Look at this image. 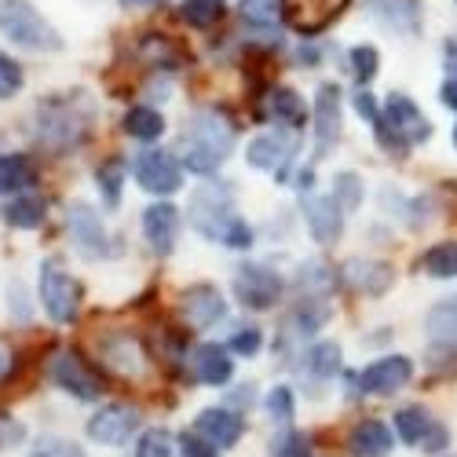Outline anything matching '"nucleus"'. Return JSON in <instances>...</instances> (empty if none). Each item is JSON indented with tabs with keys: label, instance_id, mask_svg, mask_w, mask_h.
Wrapping results in <instances>:
<instances>
[{
	"label": "nucleus",
	"instance_id": "obj_23",
	"mask_svg": "<svg viewBox=\"0 0 457 457\" xmlns=\"http://www.w3.org/2000/svg\"><path fill=\"white\" fill-rule=\"evenodd\" d=\"M37 183V169L26 154H0V195H19Z\"/></svg>",
	"mask_w": 457,
	"mask_h": 457
},
{
	"label": "nucleus",
	"instance_id": "obj_33",
	"mask_svg": "<svg viewBox=\"0 0 457 457\" xmlns=\"http://www.w3.org/2000/svg\"><path fill=\"white\" fill-rule=\"evenodd\" d=\"M308 370H312L315 377H333V373L340 370V348L333 345V340H322V345L312 348V355H308Z\"/></svg>",
	"mask_w": 457,
	"mask_h": 457
},
{
	"label": "nucleus",
	"instance_id": "obj_29",
	"mask_svg": "<svg viewBox=\"0 0 457 457\" xmlns=\"http://www.w3.org/2000/svg\"><path fill=\"white\" fill-rule=\"evenodd\" d=\"M223 12H227L223 0H183V4H179V15H183L190 26H202V29L212 26V22H220Z\"/></svg>",
	"mask_w": 457,
	"mask_h": 457
},
{
	"label": "nucleus",
	"instance_id": "obj_43",
	"mask_svg": "<svg viewBox=\"0 0 457 457\" xmlns=\"http://www.w3.org/2000/svg\"><path fill=\"white\" fill-rule=\"evenodd\" d=\"M179 453H183V457H220V450H216V446H209L198 432L179 436Z\"/></svg>",
	"mask_w": 457,
	"mask_h": 457
},
{
	"label": "nucleus",
	"instance_id": "obj_41",
	"mask_svg": "<svg viewBox=\"0 0 457 457\" xmlns=\"http://www.w3.org/2000/svg\"><path fill=\"white\" fill-rule=\"evenodd\" d=\"M271 453L275 457H312V446L300 432H282L275 443H271Z\"/></svg>",
	"mask_w": 457,
	"mask_h": 457
},
{
	"label": "nucleus",
	"instance_id": "obj_47",
	"mask_svg": "<svg viewBox=\"0 0 457 457\" xmlns=\"http://www.w3.org/2000/svg\"><path fill=\"white\" fill-rule=\"evenodd\" d=\"M453 143H457V129H453Z\"/></svg>",
	"mask_w": 457,
	"mask_h": 457
},
{
	"label": "nucleus",
	"instance_id": "obj_3",
	"mask_svg": "<svg viewBox=\"0 0 457 457\" xmlns=\"http://www.w3.org/2000/svg\"><path fill=\"white\" fill-rule=\"evenodd\" d=\"M187 220H190V227H195L198 235H205L212 242H223L227 231H231L235 220H238L231 187H227V183L198 187L195 195H190V202H187Z\"/></svg>",
	"mask_w": 457,
	"mask_h": 457
},
{
	"label": "nucleus",
	"instance_id": "obj_34",
	"mask_svg": "<svg viewBox=\"0 0 457 457\" xmlns=\"http://www.w3.org/2000/svg\"><path fill=\"white\" fill-rule=\"evenodd\" d=\"M333 202H337L340 209H355V205L362 202V179H359L355 172H340V176L333 179Z\"/></svg>",
	"mask_w": 457,
	"mask_h": 457
},
{
	"label": "nucleus",
	"instance_id": "obj_14",
	"mask_svg": "<svg viewBox=\"0 0 457 457\" xmlns=\"http://www.w3.org/2000/svg\"><path fill=\"white\" fill-rule=\"evenodd\" d=\"M143 235L150 242L158 256H169L172 245H176V235H179V209L169 205V202H158L143 212Z\"/></svg>",
	"mask_w": 457,
	"mask_h": 457
},
{
	"label": "nucleus",
	"instance_id": "obj_19",
	"mask_svg": "<svg viewBox=\"0 0 457 457\" xmlns=\"http://www.w3.org/2000/svg\"><path fill=\"white\" fill-rule=\"evenodd\" d=\"M366 4L377 22H385L395 33H413L421 26V4L417 0H366Z\"/></svg>",
	"mask_w": 457,
	"mask_h": 457
},
{
	"label": "nucleus",
	"instance_id": "obj_17",
	"mask_svg": "<svg viewBox=\"0 0 457 457\" xmlns=\"http://www.w3.org/2000/svg\"><path fill=\"white\" fill-rule=\"evenodd\" d=\"M286 4V15H289V22L303 33V37H312V33H319V29H326L329 26V19L348 4V0H282Z\"/></svg>",
	"mask_w": 457,
	"mask_h": 457
},
{
	"label": "nucleus",
	"instance_id": "obj_21",
	"mask_svg": "<svg viewBox=\"0 0 457 457\" xmlns=\"http://www.w3.org/2000/svg\"><path fill=\"white\" fill-rule=\"evenodd\" d=\"M392 446H395V439H392L388 425H380V421H362L348 436V450L355 457H388Z\"/></svg>",
	"mask_w": 457,
	"mask_h": 457
},
{
	"label": "nucleus",
	"instance_id": "obj_38",
	"mask_svg": "<svg viewBox=\"0 0 457 457\" xmlns=\"http://www.w3.org/2000/svg\"><path fill=\"white\" fill-rule=\"evenodd\" d=\"M260 348H263V337H260V329H256V326H238V329L231 333V352H235V355L253 359Z\"/></svg>",
	"mask_w": 457,
	"mask_h": 457
},
{
	"label": "nucleus",
	"instance_id": "obj_42",
	"mask_svg": "<svg viewBox=\"0 0 457 457\" xmlns=\"http://www.w3.org/2000/svg\"><path fill=\"white\" fill-rule=\"evenodd\" d=\"M293 392L289 388H271V395H268V413H271V421H278V425H289L293 421Z\"/></svg>",
	"mask_w": 457,
	"mask_h": 457
},
{
	"label": "nucleus",
	"instance_id": "obj_37",
	"mask_svg": "<svg viewBox=\"0 0 457 457\" xmlns=\"http://www.w3.org/2000/svg\"><path fill=\"white\" fill-rule=\"evenodd\" d=\"M29 457H85V450L70 439H55V436H45L37 439V446L29 450Z\"/></svg>",
	"mask_w": 457,
	"mask_h": 457
},
{
	"label": "nucleus",
	"instance_id": "obj_5",
	"mask_svg": "<svg viewBox=\"0 0 457 457\" xmlns=\"http://www.w3.org/2000/svg\"><path fill=\"white\" fill-rule=\"evenodd\" d=\"M377 129H388V136H380V139H399V146H406V143H425L428 139V118L421 110H417V103L413 99H406V96H399V92H392L388 99H385V110H380V125Z\"/></svg>",
	"mask_w": 457,
	"mask_h": 457
},
{
	"label": "nucleus",
	"instance_id": "obj_36",
	"mask_svg": "<svg viewBox=\"0 0 457 457\" xmlns=\"http://www.w3.org/2000/svg\"><path fill=\"white\" fill-rule=\"evenodd\" d=\"M377 62H380L377 48H370V45L352 48V73H355V81H359V85H370V81L377 78Z\"/></svg>",
	"mask_w": 457,
	"mask_h": 457
},
{
	"label": "nucleus",
	"instance_id": "obj_4",
	"mask_svg": "<svg viewBox=\"0 0 457 457\" xmlns=\"http://www.w3.org/2000/svg\"><path fill=\"white\" fill-rule=\"evenodd\" d=\"M52 380L62 392H70L73 399H81V403H96L103 395V377L96 373V366L81 352H73V348L59 352L52 359Z\"/></svg>",
	"mask_w": 457,
	"mask_h": 457
},
{
	"label": "nucleus",
	"instance_id": "obj_20",
	"mask_svg": "<svg viewBox=\"0 0 457 457\" xmlns=\"http://www.w3.org/2000/svg\"><path fill=\"white\" fill-rule=\"evenodd\" d=\"M190 366H195V377L202 380V385H212V388L227 385L231 373H235L231 355H227V348H220V345H202L195 352V359H190Z\"/></svg>",
	"mask_w": 457,
	"mask_h": 457
},
{
	"label": "nucleus",
	"instance_id": "obj_44",
	"mask_svg": "<svg viewBox=\"0 0 457 457\" xmlns=\"http://www.w3.org/2000/svg\"><path fill=\"white\" fill-rule=\"evenodd\" d=\"M355 110L362 113V118H366L370 125H380V113H377V106H373V96H370V92H355Z\"/></svg>",
	"mask_w": 457,
	"mask_h": 457
},
{
	"label": "nucleus",
	"instance_id": "obj_13",
	"mask_svg": "<svg viewBox=\"0 0 457 457\" xmlns=\"http://www.w3.org/2000/svg\"><path fill=\"white\" fill-rule=\"evenodd\" d=\"M303 223H308L315 242L333 245L340 238V231H345V209L333 202V195L329 198H308L303 202Z\"/></svg>",
	"mask_w": 457,
	"mask_h": 457
},
{
	"label": "nucleus",
	"instance_id": "obj_31",
	"mask_svg": "<svg viewBox=\"0 0 457 457\" xmlns=\"http://www.w3.org/2000/svg\"><path fill=\"white\" fill-rule=\"evenodd\" d=\"M286 15L282 0H242V19L253 26H271Z\"/></svg>",
	"mask_w": 457,
	"mask_h": 457
},
{
	"label": "nucleus",
	"instance_id": "obj_39",
	"mask_svg": "<svg viewBox=\"0 0 457 457\" xmlns=\"http://www.w3.org/2000/svg\"><path fill=\"white\" fill-rule=\"evenodd\" d=\"M22 88V66L0 52V99H12Z\"/></svg>",
	"mask_w": 457,
	"mask_h": 457
},
{
	"label": "nucleus",
	"instance_id": "obj_18",
	"mask_svg": "<svg viewBox=\"0 0 457 457\" xmlns=\"http://www.w3.org/2000/svg\"><path fill=\"white\" fill-rule=\"evenodd\" d=\"M289 158H293V143L286 136H278V132L256 136L249 143V150H245V162L253 169H263V172H282L289 165Z\"/></svg>",
	"mask_w": 457,
	"mask_h": 457
},
{
	"label": "nucleus",
	"instance_id": "obj_6",
	"mask_svg": "<svg viewBox=\"0 0 457 457\" xmlns=\"http://www.w3.org/2000/svg\"><path fill=\"white\" fill-rule=\"evenodd\" d=\"M282 293H286L282 275L263 268V263H245V268H238V275H235V296L249 312H271L282 300Z\"/></svg>",
	"mask_w": 457,
	"mask_h": 457
},
{
	"label": "nucleus",
	"instance_id": "obj_27",
	"mask_svg": "<svg viewBox=\"0 0 457 457\" xmlns=\"http://www.w3.org/2000/svg\"><path fill=\"white\" fill-rule=\"evenodd\" d=\"M45 220V202L41 198H12L4 205V223L8 227H19V231H29Z\"/></svg>",
	"mask_w": 457,
	"mask_h": 457
},
{
	"label": "nucleus",
	"instance_id": "obj_12",
	"mask_svg": "<svg viewBox=\"0 0 457 457\" xmlns=\"http://www.w3.org/2000/svg\"><path fill=\"white\" fill-rule=\"evenodd\" d=\"M179 312H183V319L195 329H209V326H216L227 315V303H223V296L212 286H190L179 296Z\"/></svg>",
	"mask_w": 457,
	"mask_h": 457
},
{
	"label": "nucleus",
	"instance_id": "obj_40",
	"mask_svg": "<svg viewBox=\"0 0 457 457\" xmlns=\"http://www.w3.org/2000/svg\"><path fill=\"white\" fill-rule=\"evenodd\" d=\"M103 355H106V362H110L113 370H121V373H136V370L143 366V355L136 352V345H129V348H125V345H118V348L106 345Z\"/></svg>",
	"mask_w": 457,
	"mask_h": 457
},
{
	"label": "nucleus",
	"instance_id": "obj_10",
	"mask_svg": "<svg viewBox=\"0 0 457 457\" xmlns=\"http://www.w3.org/2000/svg\"><path fill=\"white\" fill-rule=\"evenodd\" d=\"M410 377H413V362L406 355H385V359L370 362L355 377V385L362 392H370V395H395L399 388L410 385Z\"/></svg>",
	"mask_w": 457,
	"mask_h": 457
},
{
	"label": "nucleus",
	"instance_id": "obj_28",
	"mask_svg": "<svg viewBox=\"0 0 457 457\" xmlns=\"http://www.w3.org/2000/svg\"><path fill=\"white\" fill-rule=\"evenodd\" d=\"M421 268L432 278H457V242H439L421 256Z\"/></svg>",
	"mask_w": 457,
	"mask_h": 457
},
{
	"label": "nucleus",
	"instance_id": "obj_22",
	"mask_svg": "<svg viewBox=\"0 0 457 457\" xmlns=\"http://www.w3.org/2000/svg\"><path fill=\"white\" fill-rule=\"evenodd\" d=\"M345 275L359 293H370V296L385 293L392 286V268L388 263H373V260H352L345 268Z\"/></svg>",
	"mask_w": 457,
	"mask_h": 457
},
{
	"label": "nucleus",
	"instance_id": "obj_7",
	"mask_svg": "<svg viewBox=\"0 0 457 457\" xmlns=\"http://www.w3.org/2000/svg\"><path fill=\"white\" fill-rule=\"evenodd\" d=\"M78 300H81V289L66 275L62 263L55 256L45 260V268H41V303L52 315V322H73V315H78Z\"/></svg>",
	"mask_w": 457,
	"mask_h": 457
},
{
	"label": "nucleus",
	"instance_id": "obj_11",
	"mask_svg": "<svg viewBox=\"0 0 457 457\" xmlns=\"http://www.w3.org/2000/svg\"><path fill=\"white\" fill-rule=\"evenodd\" d=\"M139 428V410L136 406H125V403H106L92 421H88V436L103 446H118L125 443L132 432Z\"/></svg>",
	"mask_w": 457,
	"mask_h": 457
},
{
	"label": "nucleus",
	"instance_id": "obj_25",
	"mask_svg": "<svg viewBox=\"0 0 457 457\" xmlns=\"http://www.w3.org/2000/svg\"><path fill=\"white\" fill-rule=\"evenodd\" d=\"M428 337L432 340H443V345H457V293L446 296L443 303L428 312Z\"/></svg>",
	"mask_w": 457,
	"mask_h": 457
},
{
	"label": "nucleus",
	"instance_id": "obj_2",
	"mask_svg": "<svg viewBox=\"0 0 457 457\" xmlns=\"http://www.w3.org/2000/svg\"><path fill=\"white\" fill-rule=\"evenodd\" d=\"M0 29H4L8 41H15L19 48H29V52L62 48V37L55 33V26L37 12L29 0H0Z\"/></svg>",
	"mask_w": 457,
	"mask_h": 457
},
{
	"label": "nucleus",
	"instance_id": "obj_15",
	"mask_svg": "<svg viewBox=\"0 0 457 457\" xmlns=\"http://www.w3.org/2000/svg\"><path fill=\"white\" fill-rule=\"evenodd\" d=\"M195 432H198V436H202L209 446L227 450V446H235V443L242 439L245 421H242L238 413L223 410V406H216V410H202V413H198V425H195Z\"/></svg>",
	"mask_w": 457,
	"mask_h": 457
},
{
	"label": "nucleus",
	"instance_id": "obj_26",
	"mask_svg": "<svg viewBox=\"0 0 457 457\" xmlns=\"http://www.w3.org/2000/svg\"><path fill=\"white\" fill-rule=\"evenodd\" d=\"M125 132L132 136V139H158L162 132H165V118H162V113L158 110H150V106H136V110H129L125 113Z\"/></svg>",
	"mask_w": 457,
	"mask_h": 457
},
{
	"label": "nucleus",
	"instance_id": "obj_46",
	"mask_svg": "<svg viewBox=\"0 0 457 457\" xmlns=\"http://www.w3.org/2000/svg\"><path fill=\"white\" fill-rule=\"evenodd\" d=\"M121 8H158L162 0H118Z\"/></svg>",
	"mask_w": 457,
	"mask_h": 457
},
{
	"label": "nucleus",
	"instance_id": "obj_32",
	"mask_svg": "<svg viewBox=\"0 0 457 457\" xmlns=\"http://www.w3.org/2000/svg\"><path fill=\"white\" fill-rule=\"evenodd\" d=\"M96 179H99V187H103V198H106V205H118V198H121V179H125V162H103L99 165V172H96Z\"/></svg>",
	"mask_w": 457,
	"mask_h": 457
},
{
	"label": "nucleus",
	"instance_id": "obj_16",
	"mask_svg": "<svg viewBox=\"0 0 457 457\" xmlns=\"http://www.w3.org/2000/svg\"><path fill=\"white\" fill-rule=\"evenodd\" d=\"M340 139V88L337 85H322L315 96V146L319 158L329 154V146H337Z\"/></svg>",
	"mask_w": 457,
	"mask_h": 457
},
{
	"label": "nucleus",
	"instance_id": "obj_35",
	"mask_svg": "<svg viewBox=\"0 0 457 457\" xmlns=\"http://www.w3.org/2000/svg\"><path fill=\"white\" fill-rule=\"evenodd\" d=\"M176 443H179V439H172V432L154 428V432H146V436L139 439L136 457H172V453H176Z\"/></svg>",
	"mask_w": 457,
	"mask_h": 457
},
{
	"label": "nucleus",
	"instance_id": "obj_24",
	"mask_svg": "<svg viewBox=\"0 0 457 457\" xmlns=\"http://www.w3.org/2000/svg\"><path fill=\"white\" fill-rule=\"evenodd\" d=\"M395 428H399L403 443H410V446H425L428 436L436 432V421L428 417V410H421V406H406V410L395 413Z\"/></svg>",
	"mask_w": 457,
	"mask_h": 457
},
{
	"label": "nucleus",
	"instance_id": "obj_30",
	"mask_svg": "<svg viewBox=\"0 0 457 457\" xmlns=\"http://www.w3.org/2000/svg\"><path fill=\"white\" fill-rule=\"evenodd\" d=\"M271 118L286 121L289 129H300L303 125V103H300V96L289 92V88H275L271 92Z\"/></svg>",
	"mask_w": 457,
	"mask_h": 457
},
{
	"label": "nucleus",
	"instance_id": "obj_45",
	"mask_svg": "<svg viewBox=\"0 0 457 457\" xmlns=\"http://www.w3.org/2000/svg\"><path fill=\"white\" fill-rule=\"evenodd\" d=\"M439 99H443L446 106H453V110H457V78H450V81L443 85V92H439Z\"/></svg>",
	"mask_w": 457,
	"mask_h": 457
},
{
	"label": "nucleus",
	"instance_id": "obj_9",
	"mask_svg": "<svg viewBox=\"0 0 457 457\" xmlns=\"http://www.w3.org/2000/svg\"><path fill=\"white\" fill-rule=\"evenodd\" d=\"M136 183L150 195H176L183 187V172H179V162L169 154V150H143L136 158Z\"/></svg>",
	"mask_w": 457,
	"mask_h": 457
},
{
	"label": "nucleus",
	"instance_id": "obj_8",
	"mask_svg": "<svg viewBox=\"0 0 457 457\" xmlns=\"http://www.w3.org/2000/svg\"><path fill=\"white\" fill-rule=\"evenodd\" d=\"M66 227H70V238L73 245H78L85 256H113L118 253V245H113L110 231L103 227V220L96 216V209H88L85 202H73L66 209Z\"/></svg>",
	"mask_w": 457,
	"mask_h": 457
},
{
	"label": "nucleus",
	"instance_id": "obj_1",
	"mask_svg": "<svg viewBox=\"0 0 457 457\" xmlns=\"http://www.w3.org/2000/svg\"><path fill=\"white\" fill-rule=\"evenodd\" d=\"M231 146H235V125L227 121L220 110H198L195 118H190V129L179 136L183 169L209 176L227 162Z\"/></svg>",
	"mask_w": 457,
	"mask_h": 457
}]
</instances>
